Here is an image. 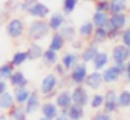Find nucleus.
<instances>
[{
    "label": "nucleus",
    "instance_id": "nucleus-1",
    "mask_svg": "<svg viewBox=\"0 0 130 120\" xmlns=\"http://www.w3.org/2000/svg\"><path fill=\"white\" fill-rule=\"evenodd\" d=\"M51 33V28H50V23L48 20H38L35 18L31 23L28 25V31H26V36H28L30 41H41L44 38H48Z\"/></svg>",
    "mask_w": 130,
    "mask_h": 120
},
{
    "label": "nucleus",
    "instance_id": "nucleus-2",
    "mask_svg": "<svg viewBox=\"0 0 130 120\" xmlns=\"http://www.w3.org/2000/svg\"><path fill=\"white\" fill-rule=\"evenodd\" d=\"M38 91L41 92V95L44 99L56 97L58 92H59V77L54 73H48L41 79V84H40Z\"/></svg>",
    "mask_w": 130,
    "mask_h": 120
},
{
    "label": "nucleus",
    "instance_id": "nucleus-3",
    "mask_svg": "<svg viewBox=\"0 0 130 120\" xmlns=\"http://www.w3.org/2000/svg\"><path fill=\"white\" fill-rule=\"evenodd\" d=\"M125 74H127V64H110L102 71L105 84H115L122 77H125Z\"/></svg>",
    "mask_w": 130,
    "mask_h": 120
},
{
    "label": "nucleus",
    "instance_id": "nucleus-4",
    "mask_svg": "<svg viewBox=\"0 0 130 120\" xmlns=\"http://www.w3.org/2000/svg\"><path fill=\"white\" fill-rule=\"evenodd\" d=\"M5 31L8 35V38L12 40H20L25 35V22L18 16H12L10 20H7L5 23Z\"/></svg>",
    "mask_w": 130,
    "mask_h": 120
},
{
    "label": "nucleus",
    "instance_id": "nucleus-5",
    "mask_svg": "<svg viewBox=\"0 0 130 120\" xmlns=\"http://www.w3.org/2000/svg\"><path fill=\"white\" fill-rule=\"evenodd\" d=\"M71 94H73V102L76 105H81V107H87L91 104V97L89 94V89L86 85H73L71 89Z\"/></svg>",
    "mask_w": 130,
    "mask_h": 120
},
{
    "label": "nucleus",
    "instance_id": "nucleus-6",
    "mask_svg": "<svg viewBox=\"0 0 130 120\" xmlns=\"http://www.w3.org/2000/svg\"><path fill=\"white\" fill-rule=\"evenodd\" d=\"M89 76V71H87V64L81 61L73 71H69V79L73 85H84L86 84V79Z\"/></svg>",
    "mask_w": 130,
    "mask_h": 120
},
{
    "label": "nucleus",
    "instance_id": "nucleus-7",
    "mask_svg": "<svg viewBox=\"0 0 130 120\" xmlns=\"http://www.w3.org/2000/svg\"><path fill=\"white\" fill-rule=\"evenodd\" d=\"M112 64H127L130 59V48L125 44H115L110 51Z\"/></svg>",
    "mask_w": 130,
    "mask_h": 120
},
{
    "label": "nucleus",
    "instance_id": "nucleus-8",
    "mask_svg": "<svg viewBox=\"0 0 130 120\" xmlns=\"http://www.w3.org/2000/svg\"><path fill=\"white\" fill-rule=\"evenodd\" d=\"M41 97L43 95H41V92H40L38 89H35V91L31 92L28 102L23 105V107H25V112L28 115H33V114H36V112H41V105H43Z\"/></svg>",
    "mask_w": 130,
    "mask_h": 120
},
{
    "label": "nucleus",
    "instance_id": "nucleus-9",
    "mask_svg": "<svg viewBox=\"0 0 130 120\" xmlns=\"http://www.w3.org/2000/svg\"><path fill=\"white\" fill-rule=\"evenodd\" d=\"M28 15L31 16L33 20L35 18H38V20H48L50 18V15H51V10H50V7L46 5V3H43V2H36L35 5L31 7V8L28 10Z\"/></svg>",
    "mask_w": 130,
    "mask_h": 120
},
{
    "label": "nucleus",
    "instance_id": "nucleus-10",
    "mask_svg": "<svg viewBox=\"0 0 130 120\" xmlns=\"http://www.w3.org/2000/svg\"><path fill=\"white\" fill-rule=\"evenodd\" d=\"M99 53H101V49H99V44L89 41L86 46H84V49L79 53V54H81V61H83V63H86V64H89V63L92 64V61L95 59V56H97Z\"/></svg>",
    "mask_w": 130,
    "mask_h": 120
},
{
    "label": "nucleus",
    "instance_id": "nucleus-11",
    "mask_svg": "<svg viewBox=\"0 0 130 120\" xmlns=\"http://www.w3.org/2000/svg\"><path fill=\"white\" fill-rule=\"evenodd\" d=\"M104 76H102V71H95L92 69V73H89L87 79H86V87L91 89V91H99V89L104 85Z\"/></svg>",
    "mask_w": 130,
    "mask_h": 120
},
{
    "label": "nucleus",
    "instance_id": "nucleus-12",
    "mask_svg": "<svg viewBox=\"0 0 130 120\" xmlns=\"http://www.w3.org/2000/svg\"><path fill=\"white\" fill-rule=\"evenodd\" d=\"M54 102H56V105L61 109V110H68V109L74 104L71 91L69 89H61V91L58 92V95L54 97Z\"/></svg>",
    "mask_w": 130,
    "mask_h": 120
},
{
    "label": "nucleus",
    "instance_id": "nucleus-13",
    "mask_svg": "<svg viewBox=\"0 0 130 120\" xmlns=\"http://www.w3.org/2000/svg\"><path fill=\"white\" fill-rule=\"evenodd\" d=\"M48 23H50L51 31L54 33V31H59V30L68 23V20H66V15H64L63 12H53L50 15V18H48Z\"/></svg>",
    "mask_w": 130,
    "mask_h": 120
},
{
    "label": "nucleus",
    "instance_id": "nucleus-14",
    "mask_svg": "<svg viewBox=\"0 0 130 120\" xmlns=\"http://www.w3.org/2000/svg\"><path fill=\"white\" fill-rule=\"evenodd\" d=\"M61 63L64 64L68 71H73L81 63V54H77V51H68L61 56Z\"/></svg>",
    "mask_w": 130,
    "mask_h": 120
},
{
    "label": "nucleus",
    "instance_id": "nucleus-15",
    "mask_svg": "<svg viewBox=\"0 0 130 120\" xmlns=\"http://www.w3.org/2000/svg\"><path fill=\"white\" fill-rule=\"evenodd\" d=\"M41 115L50 120H54L56 117H59L61 115V109L56 105V102H43L41 105Z\"/></svg>",
    "mask_w": 130,
    "mask_h": 120
},
{
    "label": "nucleus",
    "instance_id": "nucleus-16",
    "mask_svg": "<svg viewBox=\"0 0 130 120\" xmlns=\"http://www.w3.org/2000/svg\"><path fill=\"white\" fill-rule=\"evenodd\" d=\"M110 61H112L110 54H109L107 51H102L101 49V53H99L97 56H95V59L92 61V67H94L95 71H104L105 67L110 66V64H109Z\"/></svg>",
    "mask_w": 130,
    "mask_h": 120
},
{
    "label": "nucleus",
    "instance_id": "nucleus-17",
    "mask_svg": "<svg viewBox=\"0 0 130 120\" xmlns=\"http://www.w3.org/2000/svg\"><path fill=\"white\" fill-rule=\"evenodd\" d=\"M15 105H17V100H15L13 92L7 91L3 94H0V110L2 112H10Z\"/></svg>",
    "mask_w": 130,
    "mask_h": 120
},
{
    "label": "nucleus",
    "instance_id": "nucleus-18",
    "mask_svg": "<svg viewBox=\"0 0 130 120\" xmlns=\"http://www.w3.org/2000/svg\"><path fill=\"white\" fill-rule=\"evenodd\" d=\"M94 31H95V25L94 22H83L79 25V30H77V33H79V38L84 40V41H91L92 36H94Z\"/></svg>",
    "mask_w": 130,
    "mask_h": 120
},
{
    "label": "nucleus",
    "instance_id": "nucleus-19",
    "mask_svg": "<svg viewBox=\"0 0 130 120\" xmlns=\"http://www.w3.org/2000/svg\"><path fill=\"white\" fill-rule=\"evenodd\" d=\"M31 89L26 85V87H13V95H15V100H17V105H25L28 102L30 95H31Z\"/></svg>",
    "mask_w": 130,
    "mask_h": 120
},
{
    "label": "nucleus",
    "instance_id": "nucleus-20",
    "mask_svg": "<svg viewBox=\"0 0 130 120\" xmlns=\"http://www.w3.org/2000/svg\"><path fill=\"white\" fill-rule=\"evenodd\" d=\"M26 51H28V54H30V61H38V59L43 58V54H44L46 49H44L38 41H30Z\"/></svg>",
    "mask_w": 130,
    "mask_h": 120
},
{
    "label": "nucleus",
    "instance_id": "nucleus-21",
    "mask_svg": "<svg viewBox=\"0 0 130 120\" xmlns=\"http://www.w3.org/2000/svg\"><path fill=\"white\" fill-rule=\"evenodd\" d=\"M8 82H10V85H12V87H26V85L30 84L28 77H26L25 73H23V71H20V69H17L15 73L12 74V77L8 79Z\"/></svg>",
    "mask_w": 130,
    "mask_h": 120
},
{
    "label": "nucleus",
    "instance_id": "nucleus-22",
    "mask_svg": "<svg viewBox=\"0 0 130 120\" xmlns=\"http://www.w3.org/2000/svg\"><path fill=\"white\" fill-rule=\"evenodd\" d=\"M59 33L63 35V38L66 40V43H73V41L77 40V36H79V33H77L76 26H74L73 23H69V22H68L66 25H64L63 28L59 30Z\"/></svg>",
    "mask_w": 130,
    "mask_h": 120
},
{
    "label": "nucleus",
    "instance_id": "nucleus-23",
    "mask_svg": "<svg viewBox=\"0 0 130 120\" xmlns=\"http://www.w3.org/2000/svg\"><path fill=\"white\" fill-rule=\"evenodd\" d=\"M41 61H43V66H46V67H54V66H56V64L61 61V58L58 56V51H53V49H50V48H46V51H44Z\"/></svg>",
    "mask_w": 130,
    "mask_h": 120
},
{
    "label": "nucleus",
    "instance_id": "nucleus-24",
    "mask_svg": "<svg viewBox=\"0 0 130 120\" xmlns=\"http://www.w3.org/2000/svg\"><path fill=\"white\" fill-rule=\"evenodd\" d=\"M66 46V40L63 38V35H61L59 31H54L53 33V36L50 38V44H48V48L50 49H53V51H58L59 53L63 48Z\"/></svg>",
    "mask_w": 130,
    "mask_h": 120
},
{
    "label": "nucleus",
    "instance_id": "nucleus-25",
    "mask_svg": "<svg viewBox=\"0 0 130 120\" xmlns=\"http://www.w3.org/2000/svg\"><path fill=\"white\" fill-rule=\"evenodd\" d=\"M110 22L117 30L124 31L128 26V15L127 13H115V15H110Z\"/></svg>",
    "mask_w": 130,
    "mask_h": 120
},
{
    "label": "nucleus",
    "instance_id": "nucleus-26",
    "mask_svg": "<svg viewBox=\"0 0 130 120\" xmlns=\"http://www.w3.org/2000/svg\"><path fill=\"white\" fill-rule=\"evenodd\" d=\"M30 61V54H28V51H23V49H20V51H15L13 53V56H12V63H13V66L15 67H20V66H23L25 63H28Z\"/></svg>",
    "mask_w": 130,
    "mask_h": 120
},
{
    "label": "nucleus",
    "instance_id": "nucleus-27",
    "mask_svg": "<svg viewBox=\"0 0 130 120\" xmlns=\"http://www.w3.org/2000/svg\"><path fill=\"white\" fill-rule=\"evenodd\" d=\"M86 107H81V105L73 104L69 109H68V117L69 120H84V115H86Z\"/></svg>",
    "mask_w": 130,
    "mask_h": 120
},
{
    "label": "nucleus",
    "instance_id": "nucleus-28",
    "mask_svg": "<svg viewBox=\"0 0 130 120\" xmlns=\"http://www.w3.org/2000/svg\"><path fill=\"white\" fill-rule=\"evenodd\" d=\"M110 20V13L107 12H94L92 13V22H94L95 28H102L105 26V23Z\"/></svg>",
    "mask_w": 130,
    "mask_h": 120
},
{
    "label": "nucleus",
    "instance_id": "nucleus-29",
    "mask_svg": "<svg viewBox=\"0 0 130 120\" xmlns=\"http://www.w3.org/2000/svg\"><path fill=\"white\" fill-rule=\"evenodd\" d=\"M17 71V67L13 66V63L12 61H5V63L0 66V79H5V81H8L10 77H12V74Z\"/></svg>",
    "mask_w": 130,
    "mask_h": 120
},
{
    "label": "nucleus",
    "instance_id": "nucleus-30",
    "mask_svg": "<svg viewBox=\"0 0 130 120\" xmlns=\"http://www.w3.org/2000/svg\"><path fill=\"white\" fill-rule=\"evenodd\" d=\"M92 43H95V44H104V43H107L109 41V33H107V30L102 26V28H95V31H94V36H92Z\"/></svg>",
    "mask_w": 130,
    "mask_h": 120
},
{
    "label": "nucleus",
    "instance_id": "nucleus-31",
    "mask_svg": "<svg viewBox=\"0 0 130 120\" xmlns=\"http://www.w3.org/2000/svg\"><path fill=\"white\" fill-rule=\"evenodd\" d=\"M7 114H8L10 120H28V114L25 112V107H22V105H15Z\"/></svg>",
    "mask_w": 130,
    "mask_h": 120
},
{
    "label": "nucleus",
    "instance_id": "nucleus-32",
    "mask_svg": "<svg viewBox=\"0 0 130 120\" xmlns=\"http://www.w3.org/2000/svg\"><path fill=\"white\" fill-rule=\"evenodd\" d=\"M104 104H105V97L104 94H99V92H95V94H92L91 97V104H89V107L92 109V110H101V109H104Z\"/></svg>",
    "mask_w": 130,
    "mask_h": 120
},
{
    "label": "nucleus",
    "instance_id": "nucleus-33",
    "mask_svg": "<svg viewBox=\"0 0 130 120\" xmlns=\"http://www.w3.org/2000/svg\"><path fill=\"white\" fill-rule=\"evenodd\" d=\"M119 107L130 109V89H122L119 92Z\"/></svg>",
    "mask_w": 130,
    "mask_h": 120
},
{
    "label": "nucleus",
    "instance_id": "nucleus-34",
    "mask_svg": "<svg viewBox=\"0 0 130 120\" xmlns=\"http://www.w3.org/2000/svg\"><path fill=\"white\" fill-rule=\"evenodd\" d=\"M127 0H115L112 2L110 7V15H115V13H127Z\"/></svg>",
    "mask_w": 130,
    "mask_h": 120
},
{
    "label": "nucleus",
    "instance_id": "nucleus-35",
    "mask_svg": "<svg viewBox=\"0 0 130 120\" xmlns=\"http://www.w3.org/2000/svg\"><path fill=\"white\" fill-rule=\"evenodd\" d=\"M77 3H79V0H63V13L66 16L73 15L74 10L77 8Z\"/></svg>",
    "mask_w": 130,
    "mask_h": 120
},
{
    "label": "nucleus",
    "instance_id": "nucleus-36",
    "mask_svg": "<svg viewBox=\"0 0 130 120\" xmlns=\"http://www.w3.org/2000/svg\"><path fill=\"white\" fill-rule=\"evenodd\" d=\"M110 7H112L110 0H97V2L94 3V12H107V13H110Z\"/></svg>",
    "mask_w": 130,
    "mask_h": 120
},
{
    "label": "nucleus",
    "instance_id": "nucleus-37",
    "mask_svg": "<svg viewBox=\"0 0 130 120\" xmlns=\"http://www.w3.org/2000/svg\"><path fill=\"white\" fill-rule=\"evenodd\" d=\"M36 2H38V0H22V2L18 3V10L23 12V13H28V10L31 8Z\"/></svg>",
    "mask_w": 130,
    "mask_h": 120
},
{
    "label": "nucleus",
    "instance_id": "nucleus-38",
    "mask_svg": "<svg viewBox=\"0 0 130 120\" xmlns=\"http://www.w3.org/2000/svg\"><path fill=\"white\" fill-rule=\"evenodd\" d=\"M53 73L56 74L58 77H64V76H68V74H69V71H68L66 67H64V64H63V63L59 61V63H58L56 66L53 67Z\"/></svg>",
    "mask_w": 130,
    "mask_h": 120
},
{
    "label": "nucleus",
    "instance_id": "nucleus-39",
    "mask_svg": "<svg viewBox=\"0 0 130 120\" xmlns=\"http://www.w3.org/2000/svg\"><path fill=\"white\" fill-rule=\"evenodd\" d=\"M91 120H114V117H112L110 114H107V112H104V110H97L95 114H92Z\"/></svg>",
    "mask_w": 130,
    "mask_h": 120
},
{
    "label": "nucleus",
    "instance_id": "nucleus-40",
    "mask_svg": "<svg viewBox=\"0 0 130 120\" xmlns=\"http://www.w3.org/2000/svg\"><path fill=\"white\" fill-rule=\"evenodd\" d=\"M120 40H122V44H125V46L130 48V26H127V28L122 31Z\"/></svg>",
    "mask_w": 130,
    "mask_h": 120
},
{
    "label": "nucleus",
    "instance_id": "nucleus-41",
    "mask_svg": "<svg viewBox=\"0 0 130 120\" xmlns=\"http://www.w3.org/2000/svg\"><path fill=\"white\" fill-rule=\"evenodd\" d=\"M71 46H73V51H79V53H81V51L84 49L86 44H84V40L79 38V40H74L73 43H71Z\"/></svg>",
    "mask_w": 130,
    "mask_h": 120
},
{
    "label": "nucleus",
    "instance_id": "nucleus-42",
    "mask_svg": "<svg viewBox=\"0 0 130 120\" xmlns=\"http://www.w3.org/2000/svg\"><path fill=\"white\" fill-rule=\"evenodd\" d=\"M8 84H10L8 81L0 79V94H3V92H7V91H8Z\"/></svg>",
    "mask_w": 130,
    "mask_h": 120
},
{
    "label": "nucleus",
    "instance_id": "nucleus-43",
    "mask_svg": "<svg viewBox=\"0 0 130 120\" xmlns=\"http://www.w3.org/2000/svg\"><path fill=\"white\" fill-rule=\"evenodd\" d=\"M0 120H10L8 114H7V112H3V114H0Z\"/></svg>",
    "mask_w": 130,
    "mask_h": 120
},
{
    "label": "nucleus",
    "instance_id": "nucleus-44",
    "mask_svg": "<svg viewBox=\"0 0 130 120\" xmlns=\"http://www.w3.org/2000/svg\"><path fill=\"white\" fill-rule=\"evenodd\" d=\"M54 120H69V117H68V115H63V114H61L59 117H56Z\"/></svg>",
    "mask_w": 130,
    "mask_h": 120
},
{
    "label": "nucleus",
    "instance_id": "nucleus-45",
    "mask_svg": "<svg viewBox=\"0 0 130 120\" xmlns=\"http://www.w3.org/2000/svg\"><path fill=\"white\" fill-rule=\"evenodd\" d=\"M125 81H127V84H130V71H127V74H125Z\"/></svg>",
    "mask_w": 130,
    "mask_h": 120
},
{
    "label": "nucleus",
    "instance_id": "nucleus-46",
    "mask_svg": "<svg viewBox=\"0 0 130 120\" xmlns=\"http://www.w3.org/2000/svg\"><path fill=\"white\" fill-rule=\"evenodd\" d=\"M38 120H50V118H46V117H43V115H41V117H40Z\"/></svg>",
    "mask_w": 130,
    "mask_h": 120
},
{
    "label": "nucleus",
    "instance_id": "nucleus-47",
    "mask_svg": "<svg viewBox=\"0 0 130 120\" xmlns=\"http://www.w3.org/2000/svg\"><path fill=\"white\" fill-rule=\"evenodd\" d=\"M127 71H130V59H128V63H127Z\"/></svg>",
    "mask_w": 130,
    "mask_h": 120
},
{
    "label": "nucleus",
    "instance_id": "nucleus-48",
    "mask_svg": "<svg viewBox=\"0 0 130 120\" xmlns=\"http://www.w3.org/2000/svg\"><path fill=\"white\" fill-rule=\"evenodd\" d=\"M86 2H94V3H95V2H97V0H86Z\"/></svg>",
    "mask_w": 130,
    "mask_h": 120
},
{
    "label": "nucleus",
    "instance_id": "nucleus-49",
    "mask_svg": "<svg viewBox=\"0 0 130 120\" xmlns=\"http://www.w3.org/2000/svg\"><path fill=\"white\" fill-rule=\"evenodd\" d=\"M110 2H115V0H110Z\"/></svg>",
    "mask_w": 130,
    "mask_h": 120
}]
</instances>
